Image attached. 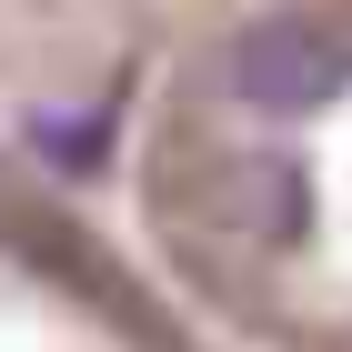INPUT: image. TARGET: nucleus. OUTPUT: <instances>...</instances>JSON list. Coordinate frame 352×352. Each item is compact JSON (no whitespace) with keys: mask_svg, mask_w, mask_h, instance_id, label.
<instances>
[{"mask_svg":"<svg viewBox=\"0 0 352 352\" xmlns=\"http://www.w3.org/2000/svg\"><path fill=\"white\" fill-rule=\"evenodd\" d=\"M221 81L252 111H322L332 91L352 81V41L332 21H312V10H272V21H252L242 41H232Z\"/></svg>","mask_w":352,"mask_h":352,"instance_id":"obj_1","label":"nucleus"},{"mask_svg":"<svg viewBox=\"0 0 352 352\" xmlns=\"http://www.w3.org/2000/svg\"><path fill=\"white\" fill-rule=\"evenodd\" d=\"M221 212L252 242H292L302 221H312V182L292 162H221Z\"/></svg>","mask_w":352,"mask_h":352,"instance_id":"obj_2","label":"nucleus"}]
</instances>
